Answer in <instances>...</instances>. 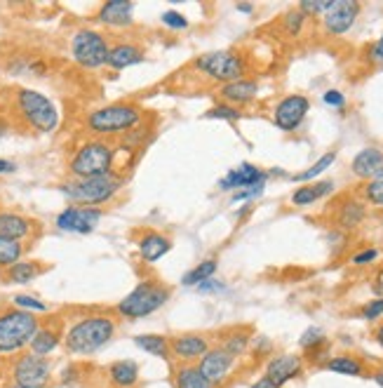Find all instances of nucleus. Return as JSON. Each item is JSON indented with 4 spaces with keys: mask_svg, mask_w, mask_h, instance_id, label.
<instances>
[{
    "mask_svg": "<svg viewBox=\"0 0 383 388\" xmlns=\"http://www.w3.org/2000/svg\"><path fill=\"white\" fill-rule=\"evenodd\" d=\"M115 329H118V322L108 313L82 315V318L71 322L68 329L64 332V348L71 355L87 358V355L99 353L106 344H111Z\"/></svg>",
    "mask_w": 383,
    "mask_h": 388,
    "instance_id": "nucleus-1",
    "label": "nucleus"
},
{
    "mask_svg": "<svg viewBox=\"0 0 383 388\" xmlns=\"http://www.w3.org/2000/svg\"><path fill=\"white\" fill-rule=\"evenodd\" d=\"M144 122V111L132 101H113L85 115V129L94 139H108L129 134Z\"/></svg>",
    "mask_w": 383,
    "mask_h": 388,
    "instance_id": "nucleus-2",
    "label": "nucleus"
},
{
    "mask_svg": "<svg viewBox=\"0 0 383 388\" xmlns=\"http://www.w3.org/2000/svg\"><path fill=\"white\" fill-rule=\"evenodd\" d=\"M118 146L108 139H87L75 148L68 160L71 179H94L108 177L115 172Z\"/></svg>",
    "mask_w": 383,
    "mask_h": 388,
    "instance_id": "nucleus-3",
    "label": "nucleus"
},
{
    "mask_svg": "<svg viewBox=\"0 0 383 388\" xmlns=\"http://www.w3.org/2000/svg\"><path fill=\"white\" fill-rule=\"evenodd\" d=\"M122 189H125V179L118 172L108 174V177H94V179H68L59 184L62 196L71 205H78V207L111 205L120 196Z\"/></svg>",
    "mask_w": 383,
    "mask_h": 388,
    "instance_id": "nucleus-4",
    "label": "nucleus"
},
{
    "mask_svg": "<svg viewBox=\"0 0 383 388\" xmlns=\"http://www.w3.org/2000/svg\"><path fill=\"white\" fill-rule=\"evenodd\" d=\"M172 299V289L160 280H141L129 294H125L115 306V313L125 320H141L158 313L167 301Z\"/></svg>",
    "mask_w": 383,
    "mask_h": 388,
    "instance_id": "nucleus-5",
    "label": "nucleus"
},
{
    "mask_svg": "<svg viewBox=\"0 0 383 388\" xmlns=\"http://www.w3.org/2000/svg\"><path fill=\"white\" fill-rule=\"evenodd\" d=\"M15 108L26 125L41 134H52L59 127V108L50 96H45L38 89L19 87L15 94Z\"/></svg>",
    "mask_w": 383,
    "mask_h": 388,
    "instance_id": "nucleus-6",
    "label": "nucleus"
},
{
    "mask_svg": "<svg viewBox=\"0 0 383 388\" xmlns=\"http://www.w3.org/2000/svg\"><path fill=\"white\" fill-rule=\"evenodd\" d=\"M41 327V320L34 313L10 308L0 313V355H12L24 351L31 344L34 334Z\"/></svg>",
    "mask_w": 383,
    "mask_h": 388,
    "instance_id": "nucleus-7",
    "label": "nucleus"
},
{
    "mask_svg": "<svg viewBox=\"0 0 383 388\" xmlns=\"http://www.w3.org/2000/svg\"><path fill=\"white\" fill-rule=\"evenodd\" d=\"M191 66L196 69L200 76L219 82V87L229 85V82H236V80H243L245 73H247V62H245V57H240L238 52H233V50L205 52V55L193 59Z\"/></svg>",
    "mask_w": 383,
    "mask_h": 388,
    "instance_id": "nucleus-8",
    "label": "nucleus"
},
{
    "mask_svg": "<svg viewBox=\"0 0 383 388\" xmlns=\"http://www.w3.org/2000/svg\"><path fill=\"white\" fill-rule=\"evenodd\" d=\"M71 59H73L78 66L85 71H96L106 66L108 59V50H111V43L108 38L96 29H78L73 36H71Z\"/></svg>",
    "mask_w": 383,
    "mask_h": 388,
    "instance_id": "nucleus-9",
    "label": "nucleus"
},
{
    "mask_svg": "<svg viewBox=\"0 0 383 388\" xmlns=\"http://www.w3.org/2000/svg\"><path fill=\"white\" fill-rule=\"evenodd\" d=\"M12 384L24 388H48L52 381V365L48 358H41L36 353H22L12 362Z\"/></svg>",
    "mask_w": 383,
    "mask_h": 388,
    "instance_id": "nucleus-10",
    "label": "nucleus"
},
{
    "mask_svg": "<svg viewBox=\"0 0 383 388\" xmlns=\"http://www.w3.org/2000/svg\"><path fill=\"white\" fill-rule=\"evenodd\" d=\"M362 12L358 0H329V8L322 15V29L327 36H346L355 26Z\"/></svg>",
    "mask_w": 383,
    "mask_h": 388,
    "instance_id": "nucleus-11",
    "label": "nucleus"
},
{
    "mask_svg": "<svg viewBox=\"0 0 383 388\" xmlns=\"http://www.w3.org/2000/svg\"><path fill=\"white\" fill-rule=\"evenodd\" d=\"M103 219V210L101 207H78V205H68L57 215L55 226L64 233H78V236H87L92 233L99 222Z\"/></svg>",
    "mask_w": 383,
    "mask_h": 388,
    "instance_id": "nucleus-12",
    "label": "nucleus"
},
{
    "mask_svg": "<svg viewBox=\"0 0 383 388\" xmlns=\"http://www.w3.org/2000/svg\"><path fill=\"white\" fill-rule=\"evenodd\" d=\"M310 111V99L306 94H287L273 108V122L280 132H296L303 125Z\"/></svg>",
    "mask_w": 383,
    "mask_h": 388,
    "instance_id": "nucleus-13",
    "label": "nucleus"
},
{
    "mask_svg": "<svg viewBox=\"0 0 383 388\" xmlns=\"http://www.w3.org/2000/svg\"><path fill=\"white\" fill-rule=\"evenodd\" d=\"M236 362L238 358H233L229 351H224L222 346H214L198 360V370L205 377L207 384L212 388H219L229 381L233 370H236Z\"/></svg>",
    "mask_w": 383,
    "mask_h": 388,
    "instance_id": "nucleus-14",
    "label": "nucleus"
},
{
    "mask_svg": "<svg viewBox=\"0 0 383 388\" xmlns=\"http://www.w3.org/2000/svg\"><path fill=\"white\" fill-rule=\"evenodd\" d=\"M210 336L200 332H184L177 336H170V353L179 365H193L210 351Z\"/></svg>",
    "mask_w": 383,
    "mask_h": 388,
    "instance_id": "nucleus-15",
    "label": "nucleus"
},
{
    "mask_svg": "<svg viewBox=\"0 0 383 388\" xmlns=\"http://www.w3.org/2000/svg\"><path fill=\"white\" fill-rule=\"evenodd\" d=\"M301 372H303L301 355L282 353V355H275V358H270L268 362H266L263 377L273 381L277 388H282L284 384H289V381H294L296 377H301Z\"/></svg>",
    "mask_w": 383,
    "mask_h": 388,
    "instance_id": "nucleus-16",
    "label": "nucleus"
},
{
    "mask_svg": "<svg viewBox=\"0 0 383 388\" xmlns=\"http://www.w3.org/2000/svg\"><path fill=\"white\" fill-rule=\"evenodd\" d=\"M268 181V172H263L261 167L252 165V163H243L238 167L229 170L226 177L219 179V191L224 193H236L243 189H250V186L256 184H266Z\"/></svg>",
    "mask_w": 383,
    "mask_h": 388,
    "instance_id": "nucleus-17",
    "label": "nucleus"
},
{
    "mask_svg": "<svg viewBox=\"0 0 383 388\" xmlns=\"http://www.w3.org/2000/svg\"><path fill=\"white\" fill-rule=\"evenodd\" d=\"M96 22L106 29H129L134 24V3H129V0L103 3L96 12Z\"/></svg>",
    "mask_w": 383,
    "mask_h": 388,
    "instance_id": "nucleus-18",
    "label": "nucleus"
},
{
    "mask_svg": "<svg viewBox=\"0 0 383 388\" xmlns=\"http://www.w3.org/2000/svg\"><path fill=\"white\" fill-rule=\"evenodd\" d=\"M350 172L362 181L383 179V151L381 148H362L350 163Z\"/></svg>",
    "mask_w": 383,
    "mask_h": 388,
    "instance_id": "nucleus-19",
    "label": "nucleus"
},
{
    "mask_svg": "<svg viewBox=\"0 0 383 388\" xmlns=\"http://www.w3.org/2000/svg\"><path fill=\"white\" fill-rule=\"evenodd\" d=\"M144 59H146V50L141 48V45L120 41V43L111 45V50H108L106 66L111 71H125V69L136 66V64H141Z\"/></svg>",
    "mask_w": 383,
    "mask_h": 388,
    "instance_id": "nucleus-20",
    "label": "nucleus"
},
{
    "mask_svg": "<svg viewBox=\"0 0 383 388\" xmlns=\"http://www.w3.org/2000/svg\"><path fill=\"white\" fill-rule=\"evenodd\" d=\"M259 96V82L252 80V78H243V80L229 82V85L219 87V99L229 106H247Z\"/></svg>",
    "mask_w": 383,
    "mask_h": 388,
    "instance_id": "nucleus-21",
    "label": "nucleus"
},
{
    "mask_svg": "<svg viewBox=\"0 0 383 388\" xmlns=\"http://www.w3.org/2000/svg\"><path fill=\"white\" fill-rule=\"evenodd\" d=\"M136 250H139V259L144 264H155V261H160L165 254H170L172 240L165 236V233L146 231L144 236L139 238V243H136Z\"/></svg>",
    "mask_w": 383,
    "mask_h": 388,
    "instance_id": "nucleus-22",
    "label": "nucleus"
},
{
    "mask_svg": "<svg viewBox=\"0 0 383 388\" xmlns=\"http://www.w3.org/2000/svg\"><path fill=\"white\" fill-rule=\"evenodd\" d=\"M64 341V334H62V327L57 325V322H48V325H41L38 327V332L34 334V339H31V353L41 355V358H48L50 353H55L59 344Z\"/></svg>",
    "mask_w": 383,
    "mask_h": 388,
    "instance_id": "nucleus-23",
    "label": "nucleus"
},
{
    "mask_svg": "<svg viewBox=\"0 0 383 388\" xmlns=\"http://www.w3.org/2000/svg\"><path fill=\"white\" fill-rule=\"evenodd\" d=\"M36 224L29 217L17 215V212H0V236L10 238V240L22 243L26 238H31Z\"/></svg>",
    "mask_w": 383,
    "mask_h": 388,
    "instance_id": "nucleus-24",
    "label": "nucleus"
},
{
    "mask_svg": "<svg viewBox=\"0 0 383 388\" xmlns=\"http://www.w3.org/2000/svg\"><path fill=\"white\" fill-rule=\"evenodd\" d=\"M108 384L113 388H134L139 384V365L134 360H115L108 365Z\"/></svg>",
    "mask_w": 383,
    "mask_h": 388,
    "instance_id": "nucleus-25",
    "label": "nucleus"
},
{
    "mask_svg": "<svg viewBox=\"0 0 383 388\" xmlns=\"http://www.w3.org/2000/svg\"><path fill=\"white\" fill-rule=\"evenodd\" d=\"M334 191V181L324 179V181H313V184H301V189H296L291 193V205L294 207H308L317 203V200L327 198L329 193Z\"/></svg>",
    "mask_w": 383,
    "mask_h": 388,
    "instance_id": "nucleus-26",
    "label": "nucleus"
},
{
    "mask_svg": "<svg viewBox=\"0 0 383 388\" xmlns=\"http://www.w3.org/2000/svg\"><path fill=\"white\" fill-rule=\"evenodd\" d=\"M365 219H367L365 203H360V200H355V198H348V200H343L339 207L336 226H339L341 231H355V229H360Z\"/></svg>",
    "mask_w": 383,
    "mask_h": 388,
    "instance_id": "nucleus-27",
    "label": "nucleus"
},
{
    "mask_svg": "<svg viewBox=\"0 0 383 388\" xmlns=\"http://www.w3.org/2000/svg\"><path fill=\"white\" fill-rule=\"evenodd\" d=\"M43 271L45 268L41 266V261H34V259H22V261H17L15 266H10L8 271H5L3 280L8 285H29V282H34Z\"/></svg>",
    "mask_w": 383,
    "mask_h": 388,
    "instance_id": "nucleus-28",
    "label": "nucleus"
},
{
    "mask_svg": "<svg viewBox=\"0 0 383 388\" xmlns=\"http://www.w3.org/2000/svg\"><path fill=\"white\" fill-rule=\"evenodd\" d=\"M324 370L341 374V377H362L365 370V362H362L358 355L350 353H341V355H332L327 362H324Z\"/></svg>",
    "mask_w": 383,
    "mask_h": 388,
    "instance_id": "nucleus-29",
    "label": "nucleus"
},
{
    "mask_svg": "<svg viewBox=\"0 0 383 388\" xmlns=\"http://www.w3.org/2000/svg\"><path fill=\"white\" fill-rule=\"evenodd\" d=\"M134 346L141 348V351L148 353V355H153V358L172 360L170 336H162V334H136L134 336Z\"/></svg>",
    "mask_w": 383,
    "mask_h": 388,
    "instance_id": "nucleus-30",
    "label": "nucleus"
},
{
    "mask_svg": "<svg viewBox=\"0 0 383 388\" xmlns=\"http://www.w3.org/2000/svg\"><path fill=\"white\" fill-rule=\"evenodd\" d=\"M217 268H219L217 259H205V261H200L198 266H193L191 271H186L184 278H181V285H184V287H198L200 282H205V280H210V278H214Z\"/></svg>",
    "mask_w": 383,
    "mask_h": 388,
    "instance_id": "nucleus-31",
    "label": "nucleus"
},
{
    "mask_svg": "<svg viewBox=\"0 0 383 388\" xmlns=\"http://www.w3.org/2000/svg\"><path fill=\"white\" fill-rule=\"evenodd\" d=\"M174 386L177 388H212L200 374L198 365H179L174 370Z\"/></svg>",
    "mask_w": 383,
    "mask_h": 388,
    "instance_id": "nucleus-32",
    "label": "nucleus"
},
{
    "mask_svg": "<svg viewBox=\"0 0 383 388\" xmlns=\"http://www.w3.org/2000/svg\"><path fill=\"white\" fill-rule=\"evenodd\" d=\"M334 160H336V151H327L322 155L317 163H313L308 167V170H303V172H298V174H291V181H296V184H310L313 179H317L320 174H324L329 170V167L334 165Z\"/></svg>",
    "mask_w": 383,
    "mask_h": 388,
    "instance_id": "nucleus-33",
    "label": "nucleus"
},
{
    "mask_svg": "<svg viewBox=\"0 0 383 388\" xmlns=\"http://www.w3.org/2000/svg\"><path fill=\"white\" fill-rule=\"evenodd\" d=\"M250 334L245 332V329H231V332H226L224 334V339H222V348L224 351H229L233 358H240V355H245L247 353V348H250Z\"/></svg>",
    "mask_w": 383,
    "mask_h": 388,
    "instance_id": "nucleus-34",
    "label": "nucleus"
},
{
    "mask_svg": "<svg viewBox=\"0 0 383 388\" xmlns=\"http://www.w3.org/2000/svg\"><path fill=\"white\" fill-rule=\"evenodd\" d=\"M24 259V245L0 236V271H8Z\"/></svg>",
    "mask_w": 383,
    "mask_h": 388,
    "instance_id": "nucleus-35",
    "label": "nucleus"
},
{
    "mask_svg": "<svg viewBox=\"0 0 383 388\" xmlns=\"http://www.w3.org/2000/svg\"><path fill=\"white\" fill-rule=\"evenodd\" d=\"M12 306L19 308V310H26V313H48L50 306L45 301H41L38 296H31V294H15L12 296Z\"/></svg>",
    "mask_w": 383,
    "mask_h": 388,
    "instance_id": "nucleus-36",
    "label": "nucleus"
},
{
    "mask_svg": "<svg viewBox=\"0 0 383 388\" xmlns=\"http://www.w3.org/2000/svg\"><path fill=\"white\" fill-rule=\"evenodd\" d=\"M205 120H229V122H236L243 118V111L236 106H229V103H217V106L207 108V111L203 113Z\"/></svg>",
    "mask_w": 383,
    "mask_h": 388,
    "instance_id": "nucleus-37",
    "label": "nucleus"
},
{
    "mask_svg": "<svg viewBox=\"0 0 383 388\" xmlns=\"http://www.w3.org/2000/svg\"><path fill=\"white\" fill-rule=\"evenodd\" d=\"M298 346H301L306 353L320 351L322 346H327V336H324L320 327H308L306 332L301 334V339H298Z\"/></svg>",
    "mask_w": 383,
    "mask_h": 388,
    "instance_id": "nucleus-38",
    "label": "nucleus"
},
{
    "mask_svg": "<svg viewBox=\"0 0 383 388\" xmlns=\"http://www.w3.org/2000/svg\"><path fill=\"white\" fill-rule=\"evenodd\" d=\"M308 19L301 15L296 8L294 10H289L287 15L282 17V26H284V31H287V36L291 38H296V36H301V31H303V26H306Z\"/></svg>",
    "mask_w": 383,
    "mask_h": 388,
    "instance_id": "nucleus-39",
    "label": "nucleus"
},
{
    "mask_svg": "<svg viewBox=\"0 0 383 388\" xmlns=\"http://www.w3.org/2000/svg\"><path fill=\"white\" fill-rule=\"evenodd\" d=\"M362 198H365V203L369 205L383 207V179L365 181V186H362Z\"/></svg>",
    "mask_w": 383,
    "mask_h": 388,
    "instance_id": "nucleus-40",
    "label": "nucleus"
},
{
    "mask_svg": "<svg viewBox=\"0 0 383 388\" xmlns=\"http://www.w3.org/2000/svg\"><path fill=\"white\" fill-rule=\"evenodd\" d=\"M160 22H162V26H167V29H172V31H186L188 29V17L181 15V12H177V10H165L160 15Z\"/></svg>",
    "mask_w": 383,
    "mask_h": 388,
    "instance_id": "nucleus-41",
    "label": "nucleus"
},
{
    "mask_svg": "<svg viewBox=\"0 0 383 388\" xmlns=\"http://www.w3.org/2000/svg\"><path fill=\"white\" fill-rule=\"evenodd\" d=\"M327 8H329V0H301L296 10L306 19H310V17H322Z\"/></svg>",
    "mask_w": 383,
    "mask_h": 388,
    "instance_id": "nucleus-42",
    "label": "nucleus"
},
{
    "mask_svg": "<svg viewBox=\"0 0 383 388\" xmlns=\"http://www.w3.org/2000/svg\"><path fill=\"white\" fill-rule=\"evenodd\" d=\"M360 315H362V318H365L367 322H374V320L383 318V296H376V299L367 301L365 306H362Z\"/></svg>",
    "mask_w": 383,
    "mask_h": 388,
    "instance_id": "nucleus-43",
    "label": "nucleus"
},
{
    "mask_svg": "<svg viewBox=\"0 0 383 388\" xmlns=\"http://www.w3.org/2000/svg\"><path fill=\"white\" fill-rule=\"evenodd\" d=\"M263 191H266V184H256V186H250V189L236 191V193L231 196V203H247V200L261 198Z\"/></svg>",
    "mask_w": 383,
    "mask_h": 388,
    "instance_id": "nucleus-44",
    "label": "nucleus"
},
{
    "mask_svg": "<svg viewBox=\"0 0 383 388\" xmlns=\"http://www.w3.org/2000/svg\"><path fill=\"white\" fill-rule=\"evenodd\" d=\"M376 259H379V250L365 247V250L355 252V254L350 257V264H353V266H369V264H374Z\"/></svg>",
    "mask_w": 383,
    "mask_h": 388,
    "instance_id": "nucleus-45",
    "label": "nucleus"
},
{
    "mask_svg": "<svg viewBox=\"0 0 383 388\" xmlns=\"http://www.w3.org/2000/svg\"><path fill=\"white\" fill-rule=\"evenodd\" d=\"M322 101L332 108H339V111L346 108V94H343L341 89H327V92L322 94Z\"/></svg>",
    "mask_w": 383,
    "mask_h": 388,
    "instance_id": "nucleus-46",
    "label": "nucleus"
},
{
    "mask_svg": "<svg viewBox=\"0 0 383 388\" xmlns=\"http://www.w3.org/2000/svg\"><path fill=\"white\" fill-rule=\"evenodd\" d=\"M196 289H198L200 294H217V292H224L226 285H224L222 280H214V278H210V280L200 282Z\"/></svg>",
    "mask_w": 383,
    "mask_h": 388,
    "instance_id": "nucleus-47",
    "label": "nucleus"
},
{
    "mask_svg": "<svg viewBox=\"0 0 383 388\" xmlns=\"http://www.w3.org/2000/svg\"><path fill=\"white\" fill-rule=\"evenodd\" d=\"M367 57L372 64H383V34H381V38H376V43L369 48Z\"/></svg>",
    "mask_w": 383,
    "mask_h": 388,
    "instance_id": "nucleus-48",
    "label": "nucleus"
},
{
    "mask_svg": "<svg viewBox=\"0 0 383 388\" xmlns=\"http://www.w3.org/2000/svg\"><path fill=\"white\" fill-rule=\"evenodd\" d=\"M78 374H80V370H78L75 365L66 367V370L62 372V384H64V386H71V384H75V381H78Z\"/></svg>",
    "mask_w": 383,
    "mask_h": 388,
    "instance_id": "nucleus-49",
    "label": "nucleus"
},
{
    "mask_svg": "<svg viewBox=\"0 0 383 388\" xmlns=\"http://www.w3.org/2000/svg\"><path fill=\"white\" fill-rule=\"evenodd\" d=\"M15 170H17V163H12V160L0 158V174H12Z\"/></svg>",
    "mask_w": 383,
    "mask_h": 388,
    "instance_id": "nucleus-50",
    "label": "nucleus"
},
{
    "mask_svg": "<svg viewBox=\"0 0 383 388\" xmlns=\"http://www.w3.org/2000/svg\"><path fill=\"white\" fill-rule=\"evenodd\" d=\"M252 388H277V386L273 384V381L266 379V377H261V379H256L254 384H252Z\"/></svg>",
    "mask_w": 383,
    "mask_h": 388,
    "instance_id": "nucleus-51",
    "label": "nucleus"
},
{
    "mask_svg": "<svg viewBox=\"0 0 383 388\" xmlns=\"http://www.w3.org/2000/svg\"><path fill=\"white\" fill-rule=\"evenodd\" d=\"M236 10L243 12V15H252V12H254V5H250V3H238Z\"/></svg>",
    "mask_w": 383,
    "mask_h": 388,
    "instance_id": "nucleus-52",
    "label": "nucleus"
},
{
    "mask_svg": "<svg viewBox=\"0 0 383 388\" xmlns=\"http://www.w3.org/2000/svg\"><path fill=\"white\" fill-rule=\"evenodd\" d=\"M374 339H376V344H379V346L383 348V322L374 329Z\"/></svg>",
    "mask_w": 383,
    "mask_h": 388,
    "instance_id": "nucleus-53",
    "label": "nucleus"
},
{
    "mask_svg": "<svg viewBox=\"0 0 383 388\" xmlns=\"http://www.w3.org/2000/svg\"><path fill=\"white\" fill-rule=\"evenodd\" d=\"M372 379H374V384H376V386H381V388H383V370H376V372L372 374Z\"/></svg>",
    "mask_w": 383,
    "mask_h": 388,
    "instance_id": "nucleus-54",
    "label": "nucleus"
},
{
    "mask_svg": "<svg viewBox=\"0 0 383 388\" xmlns=\"http://www.w3.org/2000/svg\"><path fill=\"white\" fill-rule=\"evenodd\" d=\"M5 388H24V386H19V384H10V386H5Z\"/></svg>",
    "mask_w": 383,
    "mask_h": 388,
    "instance_id": "nucleus-55",
    "label": "nucleus"
},
{
    "mask_svg": "<svg viewBox=\"0 0 383 388\" xmlns=\"http://www.w3.org/2000/svg\"><path fill=\"white\" fill-rule=\"evenodd\" d=\"M381 224H383V217H381Z\"/></svg>",
    "mask_w": 383,
    "mask_h": 388,
    "instance_id": "nucleus-56",
    "label": "nucleus"
}]
</instances>
